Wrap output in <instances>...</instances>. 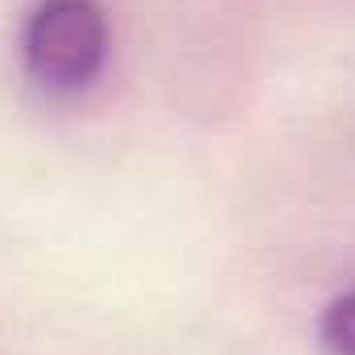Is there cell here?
<instances>
[{
  "label": "cell",
  "instance_id": "6da1fadb",
  "mask_svg": "<svg viewBox=\"0 0 355 355\" xmlns=\"http://www.w3.org/2000/svg\"><path fill=\"white\" fill-rule=\"evenodd\" d=\"M25 67L50 91H83L107 58V17L99 0H42L25 21Z\"/></svg>",
  "mask_w": 355,
  "mask_h": 355
},
{
  "label": "cell",
  "instance_id": "7a4b0ae2",
  "mask_svg": "<svg viewBox=\"0 0 355 355\" xmlns=\"http://www.w3.org/2000/svg\"><path fill=\"white\" fill-rule=\"evenodd\" d=\"M318 335H322V343L335 355H355V289L343 293V297H335L322 310Z\"/></svg>",
  "mask_w": 355,
  "mask_h": 355
}]
</instances>
